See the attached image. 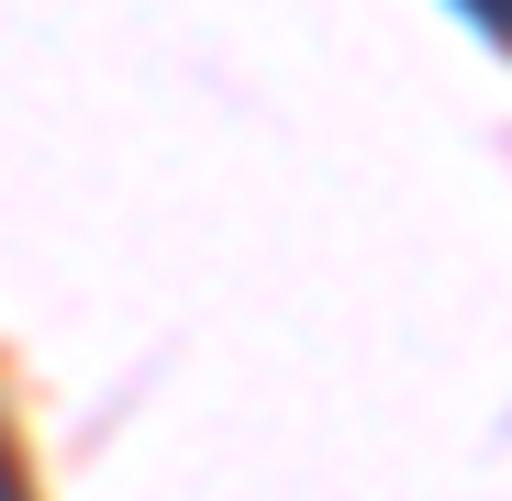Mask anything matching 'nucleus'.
Listing matches in <instances>:
<instances>
[{
    "instance_id": "f257e3e1",
    "label": "nucleus",
    "mask_w": 512,
    "mask_h": 501,
    "mask_svg": "<svg viewBox=\"0 0 512 501\" xmlns=\"http://www.w3.org/2000/svg\"><path fill=\"white\" fill-rule=\"evenodd\" d=\"M457 12H468V23L490 34V45H512V0H457Z\"/></svg>"
}]
</instances>
